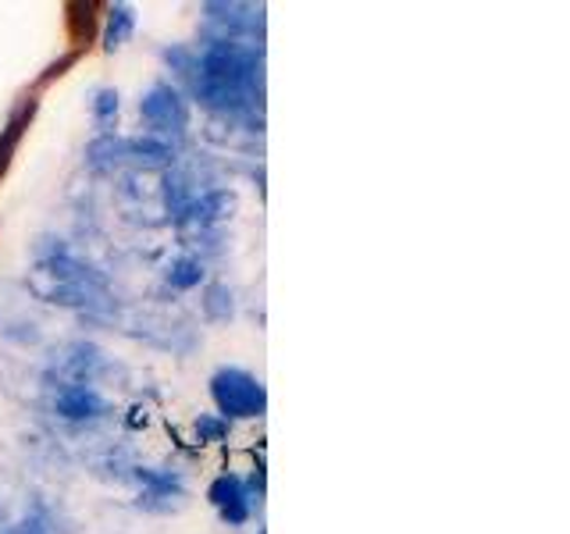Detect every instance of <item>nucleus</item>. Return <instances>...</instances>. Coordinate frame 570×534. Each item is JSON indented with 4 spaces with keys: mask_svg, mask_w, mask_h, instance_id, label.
<instances>
[{
    "mask_svg": "<svg viewBox=\"0 0 570 534\" xmlns=\"http://www.w3.org/2000/svg\"><path fill=\"white\" fill-rule=\"evenodd\" d=\"M193 97L222 115H254L261 107V47L218 36L193 65Z\"/></svg>",
    "mask_w": 570,
    "mask_h": 534,
    "instance_id": "1",
    "label": "nucleus"
},
{
    "mask_svg": "<svg viewBox=\"0 0 570 534\" xmlns=\"http://www.w3.org/2000/svg\"><path fill=\"white\" fill-rule=\"evenodd\" d=\"M210 399L218 406L222 421H254L264 417L267 392L264 385L243 367H218L210 378Z\"/></svg>",
    "mask_w": 570,
    "mask_h": 534,
    "instance_id": "2",
    "label": "nucleus"
},
{
    "mask_svg": "<svg viewBox=\"0 0 570 534\" xmlns=\"http://www.w3.org/2000/svg\"><path fill=\"white\" fill-rule=\"evenodd\" d=\"M111 356L94 343H65L53 349L47 367V385H94L104 374H111Z\"/></svg>",
    "mask_w": 570,
    "mask_h": 534,
    "instance_id": "3",
    "label": "nucleus"
},
{
    "mask_svg": "<svg viewBox=\"0 0 570 534\" xmlns=\"http://www.w3.org/2000/svg\"><path fill=\"white\" fill-rule=\"evenodd\" d=\"M139 115L147 118L150 136L157 139H183L189 129V103L168 82H157L154 89H147V97L139 100Z\"/></svg>",
    "mask_w": 570,
    "mask_h": 534,
    "instance_id": "4",
    "label": "nucleus"
},
{
    "mask_svg": "<svg viewBox=\"0 0 570 534\" xmlns=\"http://www.w3.org/2000/svg\"><path fill=\"white\" fill-rule=\"evenodd\" d=\"M50 388V414L71 424H97L111 417L115 409L94 385H47Z\"/></svg>",
    "mask_w": 570,
    "mask_h": 534,
    "instance_id": "5",
    "label": "nucleus"
},
{
    "mask_svg": "<svg viewBox=\"0 0 570 534\" xmlns=\"http://www.w3.org/2000/svg\"><path fill=\"white\" fill-rule=\"evenodd\" d=\"M204 11L214 26L225 29L222 36H228V40L264 32V8L261 4H218V0H210V4H204Z\"/></svg>",
    "mask_w": 570,
    "mask_h": 534,
    "instance_id": "6",
    "label": "nucleus"
},
{
    "mask_svg": "<svg viewBox=\"0 0 570 534\" xmlns=\"http://www.w3.org/2000/svg\"><path fill=\"white\" fill-rule=\"evenodd\" d=\"M207 498L214 503V510L222 513V521L232 524V527L246 524L249 521V510H254V503H249V492L243 485V477H236V474H222L210 485Z\"/></svg>",
    "mask_w": 570,
    "mask_h": 534,
    "instance_id": "7",
    "label": "nucleus"
},
{
    "mask_svg": "<svg viewBox=\"0 0 570 534\" xmlns=\"http://www.w3.org/2000/svg\"><path fill=\"white\" fill-rule=\"evenodd\" d=\"M232 207H236V192L232 189H207L200 196H193V204L183 210V218H178L175 225H193V228H210V225H218L225 221Z\"/></svg>",
    "mask_w": 570,
    "mask_h": 534,
    "instance_id": "8",
    "label": "nucleus"
},
{
    "mask_svg": "<svg viewBox=\"0 0 570 534\" xmlns=\"http://www.w3.org/2000/svg\"><path fill=\"white\" fill-rule=\"evenodd\" d=\"M121 150L125 160L142 168H171L175 165V147L168 139H157V136H132V139H121Z\"/></svg>",
    "mask_w": 570,
    "mask_h": 534,
    "instance_id": "9",
    "label": "nucleus"
},
{
    "mask_svg": "<svg viewBox=\"0 0 570 534\" xmlns=\"http://www.w3.org/2000/svg\"><path fill=\"white\" fill-rule=\"evenodd\" d=\"M160 192H165V210L171 214V221L183 218V210L193 204V178L186 171L178 168H168L165 171V186H160Z\"/></svg>",
    "mask_w": 570,
    "mask_h": 534,
    "instance_id": "10",
    "label": "nucleus"
},
{
    "mask_svg": "<svg viewBox=\"0 0 570 534\" xmlns=\"http://www.w3.org/2000/svg\"><path fill=\"white\" fill-rule=\"evenodd\" d=\"M125 160V150H121V139L118 136H97L94 142H89V150H86V165L94 168V171H111L115 165H121Z\"/></svg>",
    "mask_w": 570,
    "mask_h": 534,
    "instance_id": "11",
    "label": "nucleus"
},
{
    "mask_svg": "<svg viewBox=\"0 0 570 534\" xmlns=\"http://www.w3.org/2000/svg\"><path fill=\"white\" fill-rule=\"evenodd\" d=\"M136 29V14L129 4H115L111 11H107V26H104V47L107 50H118L125 47V40L132 36Z\"/></svg>",
    "mask_w": 570,
    "mask_h": 534,
    "instance_id": "12",
    "label": "nucleus"
},
{
    "mask_svg": "<svg viewBox=\"0 0 570 534\" xmlns=\"http://www.w3.org/2000/svg\"><path fill=\"white\" fill-rule=\"evenodd\" d=\"M165 281L171 285V289H178V293H189V289H196V285L204 281V264L196 260V257H178V260L168 264Z\"/></svg>",
    "mask_w": 570,
    "mask_h": 534,
    "instance_id": "13",
    "label": "nucleus"
},
{
    "mask_svg": "<svg viewBox=\"0 0 570 534\" xmlns=\"http://www.w3.org/2000/svg\"><path fill=\"white\" fill-rule=\"evenodd\" d=\"M132 477L142 485V492H186L183 474L168 467H132Z\"/></svg>",
    "mask_w": 570,
    "mask_h": 534,
    "instance_id": "14",
    "label": "nucleus"
},
{
    "mask_svg": "<svg viewBox=\"0 0 570 534\" xmlns=\"http://www.w3.org/2000/svg\"><path fill=\"white\" fill-rule=\"evenodd\" d=\"M4 534H58V521H53V513L43 503H36L22 521L8 524Z\"/></svg>",
    "mask_w": 570,
    "mask_h": 534,
    "instance_id": "15",
    "label": "nucleus"
},
{
    "mask_svg": "<svg viewBox=\"0 0 570 534\" xmlns=\"http://www.w3.org/2000/svg\"><path fill=\"white\" fill-rule=\"evenodd\" d=\"M204 314L210 320H228L232 314H236V299H232L228 285H207V293H204Z\"/></svg>",
    "mask_w": 570,
    "mask_h": 534,
    "instance_id": "16",
    "label": "nucleus"
},
{
    "mask_svg": "<svg viewBox=\"0 0 570 534\" xmlns=\"http://www.w3.org/2000/svg\"><path fill=\"white\" fill-rule=\"evenodd\" d=\"M118 93L115 89H97L94 93V118H97V125H100V136H107L111 132V125L118 121Z\"/></svg>",
    "mask_w": 570,
    "mask_h": 534,
    "instance_id": "17",
    "label": "nucleus"
},
{
    "mask_svg": "<svg viewBox=\"0 0 570 534\" xmlns=\"http://www.w3.org/2000/svg\"><path fill=\"white\" fill-rule=\"evenodd\" d=\"M186 506V492H142L139 510L147 513H175Z\"/></svg>",
    "mask_w": 570,
    "mask_h": 534,
    "instance_id": "18",
    "label": "nucleus"
},
{
    "mask_svg": "<svg viewBox=\"0 0 570 534\" xmlns=\"http://www.w3.org/2000/svg\"><path fill=\"white\" fill-rule=\"evenodd\" d=\"M196 432H200V438H204V442H218V438H225V432H228V421H218V417H200V421H196Z\"/></svg>",
    "mask_w": 570,
    "mask_h": 534,
    "instance_id": "19",
    "label": "nucleus"
},
{
    "mask_svg": "<svg viewBox=\"0 0 570 534\" xmlns=\"http://www.w3.org/2000/svg\"><path fill=\"white\" fill-rule=\"evenodd\" d=\"M8 527V516H4V506H0V531Z\"/></svg>",
    "mask_w": 570,
    "mask_h": 534,
    "instance_id": "20",
    "label": "nucleus"
}]
</instances>
